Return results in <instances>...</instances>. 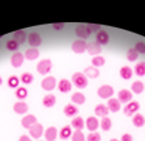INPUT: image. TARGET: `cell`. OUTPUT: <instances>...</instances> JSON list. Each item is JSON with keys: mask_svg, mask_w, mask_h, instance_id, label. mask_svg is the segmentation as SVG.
I'll list each match as a JSON object with an SVG mask.
<instances>
[{"mask_svg": "<svg viewBox=\"0 0 145 141\" xmlns=\"http://www.w3.org/2000/svg\"><path fill=\"white\" fill-rule=\"evenodd\" d=\"M24 60H25V56L24 54H21V52H13L12 57H10V64H12V67L14 68H18L21 67L22 64H24Z\"/></svg>", "mask_w": 145, "mask_h": 141, "instance_id": "obj_10", "label": "cell"}, {"mask_svg": "<svg viewBox=\"0 0 145 141\" xmlns=\"http://www.w3.org/2000/svg\"><path fill=\"white\" fill-rule=\"evenodd\" d=\"M71 140L72 141H86V137H85V134L81 131H74V132H72Z\"/></svg>", "mask_w": 145, "mask_h": 141, "instance_id": "obj_38", "label": "cell"}, {"mask_svg": "<svg viewBox=\"0 0 145 141\" xmlns=\"http://www.w3.org/2000/svg\"><path fill=\"white\" fill-rule=\"evenodd\" d=\"M108 40H110V35L106 30H101L98 31L97 35H95V42L99 43L101 46H105V44L108 43Z\"/></svg>", "mask_w": 145, "mask_h": 141, "instance_id": "obj_12", "label": "cell"}, {"mask_svg": "<svg viewBox=\"0 0 145 141\" xmlns=\"http://www.w3.org/2000/svg\"><path fill=\"white\" fill-rule=\"evenodd\" d=\"M138 57V54L137 51L132 47V48H128V51H127V60L128 61H136Z\"/></svg>", "mask_w": 145, "mask_h": 141, "instance_id": "obj_36", "label": "cell"}, {"mask_svg": "<svg viewBox=\"0 0 145 141\" xmlns=\"http://www.w3.org/2000/svg\"><path fill=\"white\" fill-rule=\"evenodd\" d=\"M86 47H88V43L84 39H76L72 43V51L76 54H82L86 51Z\"/></svg>", "mask_w": 145, "mask_h": 141, "instance_id": "obj_7", "label": "cell"}, {"mask_svg": "<svg viewBox=\"0 0 145 141\" xmlns=\"http://www.w3.org/2000/svg\"><path fill=\"white\" fill-rule=\"evenodd\" d=\"M105 63H106V60H105V57L103 56H94L93 59H91V65L95 67V68L102 67Z\"/></svg>", "mask_w": 145, "mask_h": 141, "instance_id": "obj_37", "label": "cell"}, {"mask_svg": "<svg viewBox=\"0 0 145 141\" xmlns=\"http://www.w3.org/2000/svg\"><path fill=\"white\" fill-rule=\"evenodd\" d=\"M77 112H78V108L76 107L73 103L65 104V107H64V115H65V116L73 118V116H76V115H77Z\"/></svg>", "mask_w": 145, "mask_h": 141, "instance_id": "obj_23", "label": "cell"}, {"mask_svg": "<svg viewBox=\"0 0 145 141\" xmlns=\"http://www.w3.org/2000/svg\"><path fill=\"white\" fill-rule=\"evenodd\" d=\"M57 89H59L61 93H68V91H71V89H72V82L69 80L63 78V80H60L57 82Z\"/></svg>", "mask_w": 145, "mask_h": 141, "instance_id": "obj_19", "label": "cell"}, {"mask_svg": "<svg viewBox=\"0 0 145 141\" xmlns=\"http://www.w3.org/2000/svg\"><path fill=\"white\" fill-rule=\"evenodd\" d=\"M37 118L34 116V115H25L22 119H21V125L24 128H26V129H30L31 127H33L34 124H37Z\"/></svg>", "mask_w": 145, "mask_h": 141, "instance_id": "obj_9", "label": "cell"}, {"mask_svg": "<svg viewBox=\"0 0 145 141\" xmlns=\"http://www.w3.org/2000/svg\"><path fill=\"white\" fill-rule=\"evenodd\" d=\"M18 141H31V138H30V136H27V134H21Z\"/></svg>", "mask_w": 145, "mask_h": 141, "instance_id": "obj_46", "label": "cell"}, {"mask_svg": "<svg viewBox=\"0 0 145 141\" xmlns=\"http://www.w3.org/2000/svg\"><path fill=\"white\" fill-rule=\"evenodd\" d=\"M136 51H137V54H141V55H144L145 54V42H137V43L135 44V47H133Z\"/></svg>", "mask_w": 145, "mask_h": 141, "instance_id": "obj_42", "label": "cell"}, {"mask_svg": "<svg viewBox=\"0 0 145 141\" xmlns=\"http://www.w3.org/2000/svg\"><path fill=\"white\" fill-rule=\"evenodd\" d=\"M132 124L135 125V127H137V128L144 127V124H145V118H144V115L135 114L133 116H132Z\"/></svg>", "mask_w": 145, "mask_h": 141, "instance_id": "obj_27", "label": "cell"}, {"mask_svg": "<svg viewBox=\"0 0 145 141\" xmlns=\"http://www.w3.org/2000/svg\"><path fill=\"white\" fill-rule=\"evenodd\" d=\"M13 110L16 114H20V115H24L27 112V110H29V107H27V104L25 103L24 101H18L16 102V103L13 104Z\"/></svg>", "mask_w": 145, "mask_h": 141, "instance_id": "obj_15", "label": "cell"}, {"mask_svg": "<svg viewBox=\"0 0 145 141\" xmlns=\"http://www.w3.org/2000/svg\"><path fill=\"white\" fill-rule=\"evenodd\" d=\"M135 73L138 77L145 76V61H138L135 67Z\"/></svg>", "mask_w": 145, "mask_h": 141, "instance_id": "obj_33", "label": "cell"}, {"mask_svg": "<svg viewBox=\"0 0 145 141\" xmlns=\"http://www.w3.org/2000/svg\"><path fill=\"white\" fill-rule=\"evenodd\" d=\"M108 112H110V111H108L107 106H106V104H102V103L97 104V106H95V108H94V114H95V116H99V118H105V116H107Z\"/></svg>", "mask_w": 145, "mask_h": 141, "instance_id": "obj_20", "label": "cell"}, {"mask_svg": "<svg viewBox=\"0 0 145 141\" xmlns=\"http://www.w3.org/2000/svg\"><path fill=\"white\" fill-rule=\"evenodd\" d=\"M29 133H30V137L33 138H39L43 133V125L37 123V124H34L33 127L29 129Z\"/></svg>", "mask_w": 145, "mask_h": 141, "instance_id": "obj_13", "label": "cell"}, {"mask_svg": "<svg viewBox=\"0 0 145 141\" xmlns=\"http://www.w3.org/2000/svg\"><path fill=\"white\" fill-rule=\"evenodd\" d=\"M12 39H13L14 42H17L18 44H22L26 42L27 34L25 33V30H17L13 33V38H12Z\"/></svg>", "mask_w": 145, "mask_h": 141, "instance_id": "obj_17", "label": "cell"}, {"mask_svg": "<svg viewBox=\"0 0 145 141\" xmlns=\"http://www.w3.org/2000/svg\"><path fill=\"white\" fill-rule=\"evenodd\" d=\"M120 141H133V137H132V134H129V133H124L121 136Z\"/></svg>", "mask_w": 145, "mask_h": 141, "instance_id": "obj_45", "label": "cell"}, {"mask_svg": "<svg viewBox=\"0 0 145 141\" xmlns=\"http://www.w3.org/2000/svg\"><path fill=\"white\" fill-rule=\"evenodd\" d=\"M85 125H86V128H88L90 132H95V129L99 127V121H98V119L95 116H89L88 119H86Z\"/></svg>", "mask_w": 145, "mask_h": 141, "instance_id": "obj_16", "label": "cell"}, {"mask_svg": "<svg viewBox=\"0 0 145 141\" xmlns=\"http://www.w3.org/2000/svg\"><path fill=\"white\" fill-rule=\"evenodd\" d=\"M138 108H140V103L136 101H131L129 103H127L123 108V112H124L125 116H133L135 114H137Z\"/></svg>", "mask_w": 145, "mask_h": 141, "instance_id": "obj_6", "label": "cell"}, {"mask_svg": "<svg viewBox=\"0 0 145 141\" xmlns=\"http://www.w3.org/2000/svg\"><path fill=\"white\" fill-rule=\"evenodd\" d=\"M52 68V61L50 59H43V60H40L39 63L37 64V70L38 73L42 74V76H46Z\"/></svg>", "mask_w": 145, "mask_h": 141, "instance_id": "obj_2", "label": "cell"}, {"mask_svg": "<svg viewBox=\"0 0 145 141\" xmlns=\"http://www.w3.org/2000/svg\"><path fill=\"white\" fill-rule=\"evenodd\" d=\"M59 136H60L61 140H65V138H69L72 136V129L69 125H65V127H63L60 129V133H59Z\"/></svg>", "mask_w": 145, "mask_h": 141, "instance_id": "obj_34", "label": "cell"}, {"mask_svg": "<svg viewBox=\"0 0 145 141\" xmlns=\"http://www.w3.org/2000/svg\"><path fill=\"white\" fill-rule=\"evenodd\" d=\"M86 51H88L90 55H93V56H97V55L101 54L102 46L99 43H97V42H91V43L88 44V47H86Z\"/></svg>", "mask_w": 145, "mask_h": 141, "instance_id": "obj_14", "label": "cell"}, {"mask_svg": "<svg viewBox=\"0 0 145 141\" xmlns=\"http://www.w3.org/2000/svg\"><path fill=\"white\" fill-rule=\"evenodd\" d=\"M65 26L64 22H57V24H52V27H54L55 30H63Z\"/></svg>", "mask_w": 145, "mask_h": 141, "instance_id": "obj_44", "label": "cell"}, {"mask_svg": "<svg viewBox=\"0 0 145 141\" xmlns=\"http://www.w3.org/2000/svg\"><path fill=\"white\" fill-rule=\"evenodd\" d=\"M132 91L131 90H127V89H121V90H119L118 93V99L120 103H129V102L132 101Z\"/></svg>", "mask_w": 145, "mask_h": 141, "instance_id": "obj_8", "label": "cell"}, {"mask_svg": "<svg viewBox=\"0 0 145 141\" xmlns=\"http://www.w3.org/2000/svg\"><path fill=\"white\" fill-rule=\"evenodd\" d=\"M86 141H101V134L95 132H90V133L86 136Z\"/></svg>", "mask_w": 145, "mask_h": 141, "instance_id": "obj_41", "label": "cell"}, {"mask_svg": "<svg viewBox=\"0 0 145 141\" xmlns=\"http://www.w3.org/2000/svg\"><path fill=\"white\" fill-rule=\"evenodd\" d=\"M98 97L102 98V99H110V98L114 95V89L110 85H102L101 87H98Z\"/></svg>", "mask_w": 145, "mask_h": 141, "instance_id": "obj_5", "label": "cell"}, {"mask_svg": "<svg viewBox=\"0 0 145 141\" xmlns=\"http://www.w3.org/2000/svg\"><path fill=\"white\" fill-rule=\"evenodd\" d=\"M14 95H16V98H18L20 101H22V99H25V98L27 97V90H26V87L24 86H18L16 89V91H14Z\"/></svg>", "mask_w": 145, "mask_h": 141, "instance_id": "obj_32", "label": "cell"}, {"mask_svg": "<svg viewBox=\"0 0 145 141\" xmlns=\"http://www.w3.org/2000/svg\"><path fill=\"white\" fill-rule=\"evenodd\" d=\"M84 119L82 118H80V116H76V118H73L72 119V123H71V125L76 129V131H81V129H84Z\"/></svg>", "mask_w": 145, "mask_h": 141, "instance_id": "obj_29", "label": "cell"}, {"mask_svg": "<svg viewBox=\"0 0 145 141\" xmlns=\"http://www.w3.org/2000/svg\"><path fill=\"white\" fill-rule=\"evenodd\" d=\"M72 82L77 89H85L88 86V78L82 72H76L72 76Z\"/></svg>", "mask_w": 145, "mask_h": 141, "instance_id": "obj_1", "label": "cell"}, {"mask_svg": "<svg viewBox=\"0 0 145 141\" xmlns=\"http://www.w3.org/2000/svg\"><path fill=\"white\" fill-rule=\"evenodd\" d=\"M74 33H76V35L78 37V39H84V40L91 35V31H90V29H89V26L88 25H84V24L77 25L76 29H74Z\"/></svg>", "mask_w": 145, "mask_h": 141, "instance_id": "obj_3", "label": "cell"}, {"mask_svg": "<svg viewBox=\"0 0 145 141\" xmlns=\"http://www.w3.org/2000/svg\"><path fill=\"white\" fill-rule=\"evenodd\" d=\"M71 99L73 104H84L85 101H86V97L82 93H80V91H76V93L72 94Z\"/></svg>", "mask_w": 145, "mask_h": 141, "instance_id": "obj_25", "label": "cell"}, {"mask_svg": "<svg viewBox=\"0 0 145 141\" xmlns=\"http://www.w3.org/2000/svg\"><path fill=\"white\" fill-rule=\"evenodd\" d=\"M88 26H89V29H90L91 33H95V34H97L98 31L102 30V26L99 25V24H88Z\"/></svg>", "mask_w": 145, "mask_h": 141, "instance_id": "obj_43", "label": "cell"}, {"mask_svg": "<svg viewBox=\"0 0 145 141\" xmlns=\"http://www.w3.org/2000/svg\"><path fill=\"white\" fill-rule=\"evenodd\" d=\"M110 141H119V140H116V138H111Z\"/></svg>", "mask_w": 145, "mask_h": 141, "instance_id": "obj_48", "label": "cell"}, {"mask_svg": "<svg viewBox=\"0 0 145 141\" xmlns=\"http://www.w3.org/2000/svg\"><path fill=\"white\" fill-rule=\"evenodd\" d=\"M27 42L31 46V48H37L38 46L42 44V38L38 33H31L27 35Z\"/></svg>", "mask_w": 145, "mask_h": 141, "instance_id": "obj_11", "label": "cell"}, {"mask_svg": "<svg viewBox=\"0 0 145 141\" xmlns=\"http://www.w3.org/2000/svg\"><path fill=\"white\" fill-rule=\"evenodd\" d=\"M99 125H101V128L103 131H110V129H111V125H112V121L108 116H105V118H102Z\"/></svg>", "mask_w": 145, "mask_h": 141, "instance_id": "obj_31", "label": "cell"}, {"mask_svg": "<svg viewBox=\"0 0 145 141\" xmlns=\"http://www.w3.org/2000/svg\"><path fill=\"white\" fill-rule=\"evenodd\" d=\"M107 108L108 111H111V112H118L119 110H120V102H119V99H116V98H110L107 101Z\"/></svg>", "mask_w": 145, "mask_h": 141, "instance_id": "obj_18", "label": "cell"}, {"mask_svg": "<svg viewBox=\"0 0 145 141\" xmlns=\"http://www.w3.org/2000/svg\"><path fill=\"white\" fill-rule=\"evenodd\" d=\"M34 81V76L31 73H29V72H24V73L21 74V82L25 85H29L31 84Z\"/></svg>", "mask_w": 145, "mask_h": 141, "instance_id": "obj_35", "label": "cell"}, {"mask_svg": "<svg viewBox=\"0 0 145 141\" xmlns=\"http://www.w3.org/2000/svg\"><path fill=\"white\" fill-rule=\"evenodd\" d=\"M57 137V129L55 127H48L44 131V138L46 141H55Z\"/></svg>", "mask_w": 145, "mask_h": 141, "instance_id": "obj_21", "label": "cell"}, {"mask_svg": "<svg viewBox=\"0 0 145 141\" xmlns=\"http://www.w3.org/2000/svg\"><path fill=\"white\" fill-rule=\"evenodd\" d=\"M55 103H56V97H55L54 94H47V95H44L43 97V101H42V104H43L44 107H52V106H55Z\"/></svg>", "mask_w": 145, "mask_h": 141, "instance_id": "obj_24", "label": "cell"}, {"mask_svg": "<svg viewBox=\"0 0 145 141\" xmlns=\"http://www.w3.org/2000/svg\"><path fill=\"white\" fill-rule=\"evenodd\" d=\"M25 59H27V60H35V59H38V56H39V51H38V48H27L26 51H25L24 54Z\"/></svg>", "mask_w": 145, "mask_h": 141, "instance_id": "obj_26", "label": "cell"}, {"mask_svg": "<svg viewBox=\"0 0 145 141\" xmlns=\"http://www.w3.org/2000/svg\"><path fill=\"white\" fill-rule=\"evenodd\" d=\"M1 84H3V78L0 77V85H1Z\"/></svg>", "mask_w": 145, "mask_h": 141, "instance_id": "obj_47", "label": "cell"}, {"mask_svg": "<svg viewBox=\"0 0 145 141\" xmlns=\"http://www.w3.org/2000/svg\"><path fill=\"white\" fill-rule=\"evenodd\" d=\"M132 73H133V70L129 67H127V65L121 67L120 70H119V74H120V77L123 78V80H129V78L132 77Z\"/></svg>", "mask_w": 145, "mask_h": 141, "instance_id": "obj_28", "label": "cell"}, {"mask_svg": "<svg viewBox=\"0 0 145 141\" xmlns=\"http://www.w3.org/2000/svg\"><path fill=\"white\" fill-rule=\"evenodd\" d=\"M82 73L86 76V78H97L98 76H99V70H98V68L95 67H86L84 69V72Z\"/></svg>", "mask_w": 145, "mask_h": 141, "instance_id": "obj_22", "label": "cell"}, {"mask_svg": "<svg viewBox=\"0 0 145 141\" xmlns=\"http://www.w3.org/2000/svg\"><path fill=\"white\" fill-rule=\"evenodd\" d=\"M18 46H20V44L17 43V42H14L13 39L7 40V48H8L9 51H13V52H17V50H18Z\"/></svg>", "mask_w": 145, "mask_h": 141, "instance_id": "obj_40", "label": "cell"}, {"mask_svg": "<svg viewBox=\"0 0 145 141\" xmlns=\"http://www.w3.org/2000/svg\"><path fill=\"white\" fill-rule=\"evenodd\" d=\"M56 85H57V82H56V78H55L54 76H47V77H44L43 80H42V82H40L42 89L46 91L54 90L55 87H56Z\"/></svg>", "mask_w": 145, "mask_h": 141, "instance_id": "obj_4", "label": "cell"}, {"mask_svg": "<svg viewBox=\"0 0 145 141\" xmlns=\"http://www.w3.org/2000/svg\"><path fill=\"white\" fill-rule=\"evenodd\" d=\"M144 82H141V81H135V82H132L131 85V90L132 93L135 94H141L142 91H144Z\"/></svg>", "mask_w": 145, "mask_h": 141, "instance_id": "obj_30", "label": "cell"}, {"mask_svg": "<svg viewBox=\"0 0 145 141\" xmlns=\"http://www.w3.org/2000/svg\"><path fill=\"white\" fill-rule=\"evenodd\" d=\"M18 84H20V78L17 77V76H10L8 78V86L9 87H18Z\"/></svg>", "mask_w": 145, "mask_h": 141, "instance_id": "obj_39", "label": "cell"}]
</instances>
